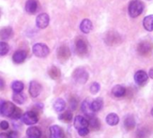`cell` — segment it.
<instances>
[{
    "instance_id": "cell-15",
    "label": "cell",
    "mask_w": 153,
    "mask_h": 138,
    "mask_svg": "<svg viewBox=\"0 0 153 138\" xmlns=\"http://www.w3.org/2000/svg\"><path fill=\"white\" fill-rule=\"evenodd\" d=\"M38 8V2L37 0H27L25 4V11L28 14H34L37 11Z\"/></svg>"
},
{
    "instance_id": "cell-5",
    "label": "cell",
    "mask_w": 153,
    "mask_h": 138,
    "mask_svg": "<svg viewBox=\"0 0 153 138\" xmlns=\"http://www.w3.org/2000/svg\"><path fill=\"white\" fill-rule=\"evenodd\" d=\"M21 119H22L23 123H25V125H35L39 121L38 115L34 111H27V112H25L24 115H22Z\"/></svg>"
},
{
    "instance_id": "cell-30",
    "label": "cell",
    "mask_w": 153,
    "mask_h": 138,
    "mask_svg": "<svg viewBox=\"0 0 153 138\" xmlns=\"http://www.w3.org/2000/svg\"><path fill=\"white\" fill-rule=\"evenodd\" d=\"M59 119L64 123H69L73 120V114L71 111H65L63 113H61L59 116Z\"/></svg>"
},
{
    "instance_id": "cell-21",
    "label": "cell",
    "mask_w": 153,
    "mask_h": 138,
    "mask_svg": "<svg viewBox=\"0 0 153 138\" xmlns=\"http://www.w3.org/2000/svg\"><path fill=\"white\" fill-rule=\"evenodd\" d=\"M105 121L109 125L114 126V125H116L119 123L120 119H119V116L115 113H110V114H108L106 116Z\"/></svg>"
},
{
    "instance_id": "cell-39",
    "label": "cell",
    "mask_w": 153,
    "mask_h": 138,
    "mask_svg": "<svg viewBox=\"0 0 153 138\" xmlns=\"http://www.w3.org/2000/svg\"><path fill=\"white\" fill-rule=\"evenodd\" d=\"M5 86H6L5 81L3 80V78L0 77V90H3L5 89Z\"/></svg>"
},
{
    "instance_id": "cell-28",
    "label": "cell",
    "mask_w": 153,
    "mask_h": 138,
    "mask_svg": "<svg viewBox=\"0 0 153 138\" xmlns=\"http://www.w3.org/2000/svg\"><path fill=\"white\" fill-rule=\"evenodd\" d=\"M48 74L49 76L53 79V80H58L59 79L60 77V71H59V69L57 68L56 66H52L49 69V71H48Z\"/></svg>"
},
{
    "instance_id": "cell-10",
    "label": "cell",
    "mask_w": 153,
    "mask_h": 138,
    "mask_svg": "<svg viewBox=\"0 0 153 138\" xmlns=\"http://www.w3.org/2000/svg\"><path fill=\"white\" fill-rule=\"evenodd\" d=\"M57 56L62 61L68 60V58L70 57V50H69V48L67 45L59 46V48L58 49V51H57Z\"/></svg>"
},
{
    "instance_id": "cell-7",
    "label": "cell",
    "mask_w": 153,
    "mask_h": 138,
    "mask_svg": "<svg viewBox=\"0 0 153 138\" xmlns=\"http://www.w3.org/2000/svg\"><path fill=\"white\" fill-rule=\"evenodd\" d=\"M105 43L108 45L114 46V45H116V44H118V43H121V36L116 32L111 31V32H108L105 34Z\"/></svg>"
},
{
    "instance_id": "cell-32",
    "label": "cell",
    "mask_w": 153,
    "mask_h": 138,
    "mask_svg": "<svg viewBox=\"0 0 153 138\" xmlns=\"http://www.w3.org/2000/svg\"><path fill=\"white\" fill-rule=\"evenodd\" d=\"M9 51V45L6 42H0V56H4Z\"/></svg>"
},
{
    "instance_id": "cell-17",
    "label": "cell",
    "mask_w": 153,
    "mask_h": 138,
    "mask_svg": "<svg viewBox=\"0 0 153 138\" xmlns=\"http://www.w3.org/2000/svg\"><path fill=\"white\" fill-rule=\"evenodd\" d=\"M63 132L59 125H51L50 127V138H61Z\"/></svg>"
},
{
    "instance_id": "cell-2",
    "label": "cell",
    "mask_w": 153,
    "mask_h": 138,
    "mask_svg": "<svg viewBox=\"0 0 153 138\" xmlns=\"http://www.w3.org/2000/svg\"><path fill=\"white\" fill-rule=\"evenodd\" d=\"M72 77L76 82L79 84H85L88 81V72L85 70L84 68H76L73 72Z\"/></svg>"
},
{
    "instance_id": "cell-42",
    "label": "cell",
    "mask_w": 153,
    "mask_h": 138,
    "mask_svg": "<svg viewBox=\"0 0 153 138\" xmlns=\"http://www.w3.org/2000/svg\"><path fill=\"white\" fill-rule=\"evenodd\" d=\"M151 115H152V116H153V108L151 109Z\"/></svg>"
},
{
    "instance_id": "cell-16",
    "label": "cell",
    "mask_w": 153,
    "mask_h": 138,
    "mask_svg": "<svg viewBox=\"0 0 153 138\" xmlns=\"http://www.w3.org/2000/svg\"><path fill=\"white\" fill-rule=\"evenodd\" d=\"M79 27L81 32H83L84 34H89L93 29V24L89 19H84L80 23Z\"/></svg>"
},
{
    "instance_id": "cell-14",
    "label": "cell",
    "mask_w": 153,
    "mask_h": 138,
    "mask_svg": "<svg viewBox=\"0 0 153 138\" xmlns=\"http://www.w3.org/2000/svg\"><path fill=\"white\" fill-rule=\"evenodd\" d=\"M26 134L28 138H41L42 131L37 126H30L26 130Z\"/></svg>"
},
{
    "instance_id": "cell-13",
    "label": "cell",
    "mask_w": 153,
    "mask_h": 138,
    "mask_svg": "<svg viewBox=\"0 0 153 138\" xmlns=\"http://www.w3.org/2000/svg\"><path fill=\"white\" fill-rule=\"evenodd\" d=\"M27 57V53L24 50H19L17 51H16L13 55V61L16 64H20L23 63L25 59Z\"/></svg>"
},
{
    "instance_id": "cell-38",
    "label": "cell",
    "mask_w": 153,
    "mask_h": 138,
    "mask_svg": "<svg viewBox=\"0 0 153 138\" xmlns=\"http://www.w3.org/2000/svg\"><path fill=\"white\" fill-rule=\"evenodd\" d=\"M0 128L2 130H7L9 128V124L7 121H1L0 122Z\"/></svg>"
},
{
    "instance_id": "cell-18",
    "label": "cell",
    "mask_w": 153,
    "mask_h": 138,
    "mask_svg": "<svg viewBox=\"0 0 153 138\" xmlns=\"http://www.w3.org/2000/svg\"><path fill=\"white\" fill-rule=\"evenodd\" d=\"M112 94L115 98H122L126 94V90L122 85H116L112 89Z\"/></svg>"
},
{
    "instance_id": "cell-27",
    "label": "cell",
    "mask_w": 153,
    "mask_h": 138,
    "mask_svg": "<svg viewBox=\"0 0 153 138\" xmlns=\"http://www.w3.org/2000/svg\"><path fill=\"white\" fill-rule=\"evenodd\" d=\"M151 49V44L148 42H142L138 46V51L140 54H147Z\"/></svg>"
},
{
    "instance_id": "cell-22",
    "label": "cell",
    "mask_w": 153,
    "mask_h": 138,
    "mask_svg": "<svg viewBox=\"0 0 153 138\" xmlns=\"http://www.w3.org/2000/svg\"><path fill=\"white\" fill-rule=\"evenodd\" d=\"M103 104H104V102H103V99H102L101 98H96V99H95L94 101H92L91 104H90L92 111H93L94 113H95V112L100 111V110L102 109V107H103Z\"/></svg>"
},
{
    "instance_id": "cell-25",
    "label": "cell",
    "mask_w": 153,
    "mask_h": 138,
    "mask_svg": "<svg viewBox=\"0 0 153 138\" xmlns=\"http://www.w3.org/2000/svg\"><path fill=\"white\" fill-rule=\"evenodd\" d=\"M90 101L89 99H85L82 103H81V110L83 111V113H85L87 116H91L93 115V111L91 109V106H90Z\"/></svg>"
},
{
    "instance_id": "cell-8",
    "label": "cell",
    "mask_w": 153,
    "mask_h": 138,
    "mask_svg": "<svg viewBox=\"0 0 153 138\" xmlns=\"http://www.w3.org/2000/svg\"><path fill=\"white\" fill-rule=\"evenodd\" d=\"M36 26L39 27L40 29H44L49 25L50 23V17L47 14L45 13H42L40 14L37 17H36Z\"/></svg>"
},
{
    "instance_id": "cell-19",
    "label": "cell",
    "mask_w": 153,
    "mask_h": 138,
    "mask_svg": "<svg viewBox=\"0 0 153 138\" xmlns=\"http://www.w3.org/2000/svg\"><path fill=\"white\" fill-rule=\"evenodd\" d=\"M13 35V29L10 26L4 27L0 30V39L1 40H8Z\"/></svg>"
},
{
    "instance_id": "cell-6",
    "label": "cell",
    "mask_w": 153,
    "mask_h": 138,
    "mask_svg": "<svg viewBox=\"0 0 153 138\" xmlns=\"http://www.w3.org/2000/svg\"><path fill=\"white\" fill-rule=\"evenodd\" d=\"M76 51L79 55H85L88 51V43L83 37H79L76 40Z\"/></svg>"
},
{
    "instance_id": "cell-34",
    "label": "cell",
    "mask_w": 153,
    "mask_h": 138,
    "mask_svg": "<svg viewBox=\"0 0 153 138\" xmlns=\"http://www.w3.org/2000/svg\"><path fill=\"white\" fill-rule=\"evenodd\" d=\"M0 138H18L16 132H10L9 134H0Z\"/></svg>"
},
{
    "instance_id": "cell-23",
    "label": "cell",
    "mask_w": 153,
    "mask_h": 138,
    "mask_svg": "<svg viewBox=\"0 0 153 138\" xmlns=\"http://www.w3.org/2000/svg\"><path fill=\"white\" fill-rule=\"evenodd\" d=\"M143 26L149 32H152L153 31V15L147 16L144 18V20H143Z\"/></svg>"
},
{
    "instance_id": "cell-35",
    "label": "cell",
    "mask_w": 153,
    "mask_h": 138,
    "mask_svg": "<svg viewBox=\"0 0 153 138\" xmlns=\"http://www.w3.org/2000/svg\"><path fill=\"white\" fill-rule=\"evenodd\" d=\"M22 116V110L18 107H16V110L14 111L13 115L11 116L12 119H18Z\"/></svg>"
},
{
    "instance_id": "cell-1",
    "label": "cell",
    "mask_w": 153,
    "mask_h": 138,
    "mask_svg": "<svg viewBox=\"0 0 153 138\" xmlns=\"http://www.w3.org/2000/svg\"><path fill=\"white\" fill-rule=\"evenodd\" d=\"M143 9H144V6L140 0H131L128 7L129 15L132 18H135L140 15H141Z\"/></svg>"
},
{
    "instance_id": "cell-12",
    "label": "cell",
    "mask_w": 153,
    "mask_h": 138,
    "mask_svg": "<svg viewBox=\"0 0 153 138\" xmlns=\"http://www.w3.org/2000/svg\"><path fill=\"white\" fill-rule=\"evenodd\" d=\"M148 79H149V76L144 71H138L134 74V81L140 86L144 85L148 81Z\"/></svg>"
},
{
    "instance_id": "cell-26",
    "label": "cell",
    "mask_w": 153,
    "mask_h": 138,
    "mask_svg": "<svg viewBox=\"0 0 153 138\" xmlns=\"http://www.w3.org/2000/svg\"><path fill=\"white\" fill-rule=\"evenodd\" d=\"M88 125H90L94 130H98L100 128V121L98 120L97 117L94 116L93 115L91 116H88Z\"/></svg>"
},
{
    "instance_id": "cell-43",
    "label": "cell",
    "mask_w": 153,
    "mask_h": 138,
    "mask_svg": "<svg viewBox=\"0 0 153 138\" xmlns=\"http://www.w3.org/2000/svg\"><path fill=\"white\" fill-rule=\"evenodd\" d=\"M0 17H1V11H0Z\"/></svg>"
},
{
    "instance_id": "cell-36",
    "label": "cell",
    "mask_w": 153,
    "mask_h": 138,
    "mask_svg": "<svg viewBox=\"0 0 153 138\" xmlns=\"http://www.w3.org/2000/svg\"><path fill=\"white\" fill-rule=\"evenodd\" d=\"M69 104H70V107H71V109L76 110V107H78V104H79V102H78V100H76V98L72 97V98H70V100H69Z\"/></svg>"
},
{
    "instance_id": "cell-11",
    "label": "cell",
    "mask_w": 153,
    "mask_h": 138,
    "mask_svg": "<svg viewBox=\"0 0 153 138\" xmlns=\"http://www.w3.org/2000/svg\"><path fill=\"white\" fill-rule=\"evenodd\" d=\"M74 126L76 130L88 127V121L86 117L82 116H76L74 118Z\"/></svg>"
},
{
    "instance_id": "cell-29",
    "label": "cell",
    "mask_w": 153,
    "mask_h": 138,
    "mask_svg": "<svg viewBox=\"0 0 153 138\" xmlns=\"http://www.w3.org/2000/svg\"><path fill=\"white\" fill-rule=\"evenodd\" d=\"M135 119L132 116H128L124 119V127L126 130H132L135 127Z\"/></svg>"
},
{
    "instance_id": "cell-9",
    "label": "cell",
    "mask_w": 153,
    "mask_h": 138,
    "mask_svg": "<svg viewBox=\"0 0 153 138\" xmlns=\"http://www.w3.org/2000/svg\"><path fill=\"white\" fill-rule=\"evenodd\" d=\"M42 92V85L35 81L30 82L29 85V93L32 98H37Z\"/></svg>"
},
{
    "instance_id": "cell-20",
    "label": "cell",
    "mask_w": 153,
    "mask_h": 138,
    "mask_svg": "<svg viewBox=\"0 0 153 138\" xmlns=\"http://www.w3.org/2000/svg\"><path fill=\"white\" fill-rule=\"evenodd\" d=\"M53 107H54V110L58 113H60L62 111L65 110V107H66V102L64 101V99L59 98L55 100L54 104H53Z\"/></svg>"
},
{
    "instance_id": "cell-41",
    "label": "cell",
    "mask_w": 153,
    "mask_h": 138,
    "mask_svg": "<svg viewBox=\"0 0 153 138\" xmlns=\"http://www.w3.org/2000/svg\"><path fill=\"white\" fill-rule=\"evenodd\" d=\"M2 102H3V100L0 99V107H1V104H2Z\"/></svg>"
},
{
    "instance_id": "cell-24",
    "label": "cell",
    "mask_w": 153,
    "mask_h": 138,
    "mask_svg": "<svg viewBox=\"0 0 153 138\" xmlns=\"http://www.w3.org/2000/svg\"><path fill=\"white\" fill-rule=\"evenodd\" d=\"M13 100L15 101L16 104L23 105L26 101V97L22 92H14V94H13Z\"/></svg>"
},
{
    "instance_id": "cell-33",
    "label": "cell",
    "mask_w": 153,
    "mask_h": 138,
    "mask_svg": "<svg viewBox=\"0 0 153 138\" xmlns=\"http://www.w3.org/2000/svg\"><path fill=\"white\" fill-rule=\"evenodd\" d=\"M89 90H90V92H91L93 95H95V94L98 93V91L100 90V84L97 83V82H94V83L91 84Z\"/></svg>"
},
{
    "instance_id": "cell-37",
    "label": "cell",
    "mask_w": 153,
    "mask_h": 138,
    "mask_svg": "<svg viewBox=\"0 0 153 138\" xmlns=\"http://www.w3.org/2000/svg\"><path fill=\"white\" fill-rule=\"evenodd\" d=\"M78 132H79V134L80 136H86L89 134V129H88V127H85V128L79 129Z\"/></svg>"
},
{
    "instance_id": "cell-31",
    "label": "cell",
    "mask_w": 153,
    "mask_h": 138,
    "mask_svg": "<svg viewBox=\"0 0 153 138\" xmlns=\"http://www.w3.org/2000/svg\"><path fill=\"white\" fill-rule=\"evenodd\" d=\"M11 88L13 90L14 92H22L24 90V88H25V85L22 81H16L12 83L11 85Z\"/></svg>"
},
{
    "instance_id": "cell-3",
    "label": "cell",
    "mask_w": 153,
    "mask_h": 138,
    "mask_svg": "<svg viewBox=\"0 0 153 138\" xmlns=\"http://www.w3.org/2000/svg\"><path fill=\"white\" fill-rule=\"evenodd\" d=\"M33 52L34 53L35 56L39 58H44L49 55L50 49L44 43H35L33 46Z\"/></svg>"
},
{
    "instance_id": "cell-40",
    "label": "cell",
    "mask_w": 153,
    "mask_h": 138,
    "mask_svg": "<svg viewBox=\"0 0 153 138\" xmlns=\"http://www.w3.org/2000/svg\"><path fill=\"white\" fill-rule=\"evenodd\" d=\"M149 78H151V79H153V69H150L149 70V75H148Z\"/></svg>"
},
{
    "instance_id": "cell-4",
    "label": "cell",
    "mask_w": 153,
    "mask_h": 138,
    "mask_svg": "<svg viewBox=\"0 0 153 138\" xmlns=\"http://www.w3.org/2000/svg\"><path fill=\"white\" fill-rule=\"evenodd\" d=\"M16 106L10 101H3L0 107V114L4 116H8L11 117L13 115L14 111L16 110Z\"/></svg>"
}]
</instances>
